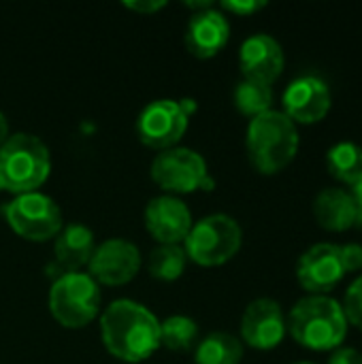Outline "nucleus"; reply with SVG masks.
I'll return each instance as SVG.
<instances>
[{
	"label": "nucleus",
	"instance_id": "nucleus-1",
	"mask_svg": "<svg viewBox=\"0 0 362 364\" xmlns=\"http://www.w3.org/2000/svg\"><path fill=\"white\" fill-rule=\"evenodd\" d=\"M100 337L111 356L143 363L160 348V320L141 303L119 299L100 316Z\"/></svg>",
	"mask_w": 362,
	"mask_h": 364
},
{
	"label": "nucleus",
	"instance_id": "nucleus-2",
	"mask_svg": "<svg viewBox=\"0 0 362 364\" xmlns=\"http://www.w3.org/2000/svg\"><path fill=\"white\" fill-rule=\"evenodd\" d=\"M290 337L312 352H335L348 337V318L341 303L329 294H307L286 318Z\"/></svg>",
	"mask_w": 362,
	"mask_h": 364
},
{
	"label": "nucleus",
	"instance_id": "nucleus-3",
	"mask_svg": "<svg viewBox=\"0 0 362 364\" xmlns=\"http://www.w3.org/2000/svg\"><path fill=\"white\" fill-rule=\"evenodd\" d=\"M297 124L284 111H267L250 119L245 147L254 168L262 175H275L284 171L299 151Z\"/></svg>",
	"mask_w": 362,
	"mask_h": 364
},
{
	"label": "nucleus",
	"instance_id": "nucleus-4",
	"mask_svg": "<svg viewBox=\"0 0 362 364\" xmlns=\"http://www.w3.org/2000/svg\"><path fill=\"white\" fill-rule=\"evenodd\" d=\"M49 171V149L34 134H11L0 147V188L13 194L36 192L47 181Z\"/></svg>",
	"mask_w": 362,
	"mask_h": 364
},
{
	"label": "nucleus",
	"instance_id": "nucleus-5",
	"mask_svg": "<svg viewBox=\"0 0 362 364\" xmlns=\"http://www.w3.org/2000/svg\"><path fill=\"white\" fill-rule=\"evenodd\" d=\"M243 243L239 222L226 213H213L192 224L183 241L188 258L201 267H220L237 256Z\"/></svg>",
	"mask_w": 362,
	"mask_h": 364
},
{
	"label": "nucleus",
	"instance_id": "nucleus-6",
	"mask_svg": "<svg viewBox=\"0 0 362 364\" xmlns=\"http://www.w3.org/2000/svg\"><path fill=\"white\" fill-rule=\"evenodd\" d=\"M49 311L64 328H83L100 311L98 284L81 271L58 275L49 290Z\"/></svg>",
	"mask_w": 362,
	"mask_h": 364
},
{
	"label": "nucleus",
	"instance_id": "nucleus-7",
	"mask_svg": "<svg viewBox=\"0 0 362 364\" xmlns=\"http://www.w3.org/2000/svg\"><path fill=\"white\" fill-rule=\"evenodd\" d=\"M196 109L192 98H158L151 100L137 117V136L151 149H171L179 143L190 126V117Z\"/></svg>",
	"mask_w": 362,
	"mask_h": 364
},
{
	"label": "nucleus",
	"instance_id": "nucleus-8",
	"mask_svg": "<svg viewBox=\"0 0 362 364\" xmlns=\"http://www.w3.org/2000/svg\"><path fill=\"white\" fill-rule=\"evenodd\" d=\"M151 179L162 190L173 194L215 188V179L211 177L205 158L188 147H171L160 151L151 162Z\"/></svg>",
	"mask_w": 362,
	"mask_h": 364
},
{
	"label": "nucleus",
	"instance_id": "nucleus-9",
	"mask_svg": "<svg viewBox=\"0 0 362 364\" xmlns=\"http://www.w3.org/2000/svg\"><path fill=\"white\" fill-rule=\"evenodd\" d=\"M9 226L28 241H47L62 230V211L58 203L41 192L17 194L4 205Z\"/></svg>",
	"mask_w": 362,
	"mask_h": 364
},
{
	"label": "nucleus",
	"instance_id": "nucleus-10",
	"mask_svg": "<svg viewBox=\"0 0 362 364\" xmlns=\"http://www.w3.org/2000/svg\"><path fill=\"white\" fill-rule=\"evenodd\" d=\"M284 113L294 122L303 126H312L322 122L331 107H333V94L329 83L318 75H301L294 81L288 83L282 96Z\"/></svg>",
	"mask_w": 362,
	"mask_h": 364
},
{
	"label": "nucleus",
	"instance_id": "nucleus-11",
	"mask_svg": "<svg viewBox=\"0 0 362 364\" xmlns=\"http://www.w3.org/2000/svg\"><path fill=\"white\" fill-rule=\"evenodd\" d=\"M90 277L96 284L122 286L134 279L141 269V252L126 239H109L100 243L90 258Z\"/></svg>",
	"mask_w": 362,
	"mask_h": 364
},
{
	"label": "nucleus",
	"instance_id": "nucleus-12",
	"mask_svg": "<svg viewBox=\"0 0 362 364\" xmlns=\"http://www.w3.org/2000/svg\"><path fill=\"white\" fill-rule=\"evenodd\" d=\"M344 277L346 269L335 243H316L297 262V279L309 294H329Z\"/></svg>",
	"mask_w": 362,
	"mask_h": 364
},
{
	"label": "nucleus",
	"instance_id": "nucleus-13",
	"mask_svg": "<svg viewBox=\"0 0 362 364\" xmlns=\"http://www.w3.org/2000/svg\"><path fill=\"white\" fill-rule=\"evenodd\" d=\"M286 318L282 305L273 299L252 301L241 318V339L254 350H273L286 337Z\"/></svg>",
	"mask_w": 362,
	"mask_h": 364
},
{
	"label": "nucleus",
	"instance_id": "nucleus-14",
	"mask_svg": "<svg viewBox=\"0 0 362 364\" xmlns=\"http://www.w3.org/2000/svg\"><path fill=\"white\" fill-rule=\"evenodd\" d=\"M239 66L243 79L258 83H275L286 66V55L277 38L271 34H252L239 49Z\"/></svg>",
	"mask_w": 362,
	"mask_h": 364
},
{
	"label": "nucleus",
	"instance_id": "nucleus-15",
	"mask_svg": "<svg viewBox=\"0 0 362 364\" xmlns=\"http://www.w3.org/2000/svg\"><path fill=\"white\" fill-rule=\"evenodd\" d=\"M188 205L175 196L151 198L145 209V226L160 245H179L192 230Z\"/></svg>",
	"mask_w": 362,
	"mask_h": 364
},
{
	"label": "nucleus",
	"instance_id": "nucleus-16",
	"mask_svg": "<svg viewBox=\"0 0 362 364\" xmlns=\"http://www.w3.org/2000/svg\"><path fill=\"white\" fill-rule=\"evenodd\" d=\"M230 36V23L218 9H205L190 17L186 28V47L192 55L207 60L218 55Z\"/></svg>",
	"mask_w": 362,
	"mask_h": 364
},
{
	"label": "nucleus",
	"instance_id": "nucleus-17",
	"mask_svg": "<svg viewBox=\"0 0 362 364\" xmlns=\"http://www.w3.org/2000/svg\"><path fill=\"white\" fill-rule=\"evenodd\" d=\"M314 218L326 232H346L356 226V205L346 188H324L314 200Z\"/></svg>",
	"mask_w": 362,
	"mask_h": 364
},
{
	"label": "nucleus",
	"instance_id": "nucleus-18",
	"mask_svg": "<svg viewBox=\"0 0 362 364\" xmlns=\"http://www.w3.org/2000/svg\"><path fill=\"white\" fill-rule=\"evenodd\" d=\"M94 250H96L94 232L79 222L62 226V230L55 235L53 254H55V262L64 269L62 273L79 271L81 267L90 264Z\"/></svg>",
	"mask_w": 362,
	"mask_h": 364
},
{
	"label": "nucleus",
	"instance_id": "nucleus-19",
	"mask_svg": "<svg viewBox=\"0 0 362 364\" xmlns=\"http://www.w3.org/2000/svg\"><path fill=\"white\" fill-rule=\"evenodd\" d=\"M243 346L235 335L211 333L198 341L194 352L196 364H241Z\"/></svg>",
	"mask_w": 362,
	"mask_h": 364
},
{
	"label": "nucleus",
	"instance_id": "nucleus-20",
	"mask_svg": "<svg viewBox=\"0 0 362 364\" xmlns=\"http://www.w3.org/2000/svg\"><path fill=\"white\" fill-rule=\"evenodd\" d=\"M326 168L331 177L352 188L362 175V147L352 141L333 145L326 154Z\"/></svg>",
	"mask_w": 362,
	"mask_h": 364
},
{
	"label": "nucleus",
	"instance_id": "nucleus-21",
	"mask_svg": "<svg viewBox=\"0 0 362 364\" xmlns=\"http://www.w3.org/2000/svg\"><path fill=\"white\" fill-rule=\"evenodd\" d=\"M235 107L239 113H243L245 117L254 119L267 111H271L273 105V90L267 83H258V81H250L243 79L237 83L235 94H233Z\"/></svg>",
	"mask_w": 362,
	"mask_h": 364
},
{
	"label": "nucleus",
	"instance_id": "nucleus-22",
	"mask_svg": "<svg viewBox=\"0 0 362 364\" xmlns=\"http://www.w3.org/2000/svg\"><path fill=\"white\" fill-rule=\"evenodd\" d=\"M198 341V326L188 316H171L160 322V346L173 352H188Z\"/></svg>",
	"mask_w": 362,
	"mask_h": 364
},
{
	"label": "nucleus",
	"instance_id": "nucleus-23",
	"mask_svg": "<svg viewBox=\"0 0 362 364\" xmlns=\"http://www.w3.org/2000/svg\"><path fill=\"white\" fill-rule=\"evenodd\" d=\"M188 264V254L181 245H158L149 254V273L160 282H175Z\"/></svg>",
	"mask_w": 362,
	"mask_h": 364
},
{
	"label": "nucleus",
	"instance_id": "nucleus-24",
	"mask_svg": "<svg viewBox=\"0 0 362 364\" xmlns=\"http://www.w3.org/2000/svg\"><path fill=\"white\" fill-rule=\"evenodd\" d=\"M341 307L346 311L348 324H352L354 328H358L362 333V275L356 277L350 284V288L346 290V296H344Z\"/></svg>",
	"mask_w": 362,
	"mask_h": 364
},
{
	"label": "nucleus",
	"instance_id": "nucleus-25",
	"mask_svg": "<svg viewBox=\"0 0 362 364\" xmlns=\"http://www.w3.org/2000/svg\"><path fill=\"white\" fill-rule=\"evenodd\" d=\"M265 6H267L265 0H224V2H222V9H224L226 13L241 15V17L254 15V13L262 11Z\"/></svg>",
	"mask_w": 362,
	"mask_h": 364
},
{
	"label": "nucleus",
	"instance_id": "nucleus-26",
	"mask_svg": "<svg viewBox=\"0 0 362 364\" xmlns=\"http://www.w3.org/2000/svg\"><path fill=\"white\" fill-rule=\"evenodd\" d=\"M341 252V262L346 273H356L362 269V245L358 243H344L339 245Z\"/></svg>",
	"mask_w": 362,
	"mask_h": 364
},
{
	"label": "nucleus",
	"instance_id": "nucleus-27",
	"mask_svg": "<svg viewBox=\"0 0 362 364\" xmlns=\"http://www.w3.org/2000/svg\"><path fill=\"white\" fill-rule=\"evenodd\" d=\"M329 364H362V354L354 348H337L331 354Z\"/></svg>",
	"mask_w": 362,
	"mask_h": 364
},
{
	"label": "nucleus",
	"instance_id": "nucleus-28",
	"mask_svg": "<svg viewBox=\"0 0 362 364\" xmlns=\"http://www.w3.org/2000/svg\"><path fill=\"white\" fill-rule=\"evenodd\" d=\"M124 6L130 11H137V13H156L160 9H164L166 2L164 0H139V2L128 0V2H124Z\"/></svg>",
	"mask_w": 362,
	"mask_h": 364
},
{
	"label": "nucleus",
	"instance_id": "nucleus-29",
	"mask_svg": "<svg viewBox=\"0 0 362 364\" xmlns=\"http://www.w3.org/2000/svg\"><path fill=\"white\" fill-rule=\"evenodd\" d=\"M350 194H352L354 205H356V226H362V175L361 179L352 186Z\"/></svg>",
	"mask_w": 362,
	"mask_h": 364
},
{
	"label": "nucleus",
	"instance_id": "nucleus-30",
	"mask_svg": "<svg viewBox=\"0 0 362 364\" xmlns=\"http://www.w3.org/2000/svg\"><path fill=\"white\" fill-rule=\"evenodd\" d=\"M9 136H11V134H9V122H6L4 113L0 111V147L4 145V141H6Z\"/></svg>",
	"mask_w": 362,
	"mask_h": 364
},
{
	"label": "nucleus",
	"instance_id": "nucleus-31",
	"mask_svg": "<svg viewBox=\"0 0 362 364\" xmlns=\"http://www.w3.org/2000/svg\"><path fill=\"white\" fill-rule=\"evenodd\" d=\"M297 364H314V363H297Z\"/></svg>",
	"mask_w": 362,
	"mask_h": 364
}]
</instances>
